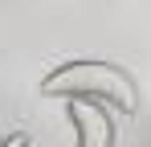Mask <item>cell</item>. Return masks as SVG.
<instances>
[{"mask_svg":"<svg viewBox=\"0 0 151 147\" xmlns=\"http://www.w3.org/2000/svg\"><path fill=\"white\" fill-rule=\"evenodd\" d=\"M41 94L90 98V102H102L119 115H139V82L114 61H94V57L61 61L41 78Z\"/></svg>","mask_w":151,"mask_h":147,"instance_id":"1","label":"cell"},{"mask_svg":"<svg viewBox=\"0 0 151 147\" xmlns=\"http://www.w3.org/2000/svg\"><path fill=\"white\" fill-rule=\"evenodd\" d=\"M70 122H74V147H114L110 106L90 98H70Z\"/></svg>","mask_w":151,"mask_h":147,"instance_id":"2","label":"cell"},{"mask_svg":"<svg viewBox=\"0 0 151 147\" xmlns=\"http://www.w3.org/2000/svg\"><path fill=\"white\" fill-rule=\"evenodd\" d=\"M0 147H29V135H25V131H17V135L0 139Z\"/></svg>","mask_w":151,"mask_h":147,"instance_id":"3","label":"cell"}]
</instances>
